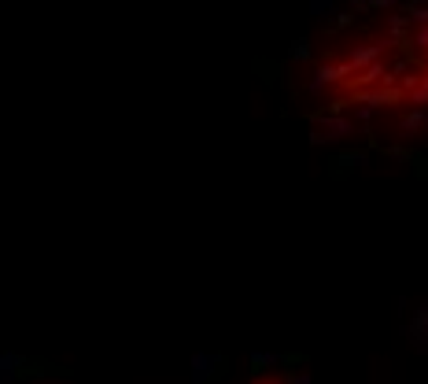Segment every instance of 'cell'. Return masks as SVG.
I'll use <instances>...</instances> for the list:
<instances>
[{"mask_svg": "<svg viewBox=\"0 0 428 384\" xmlns=\"http://www.w3.org/2000/svg\"><path fill=\"white\" fill-rule=\"evenodd\" d=\"M388 37L403 45V37H406V15H392V19H388Z\"/></svg>", "mask_w": 428, "mask_h": 384, "instance_id": "7", "label": "cell"}, {"mask_svg": "<svg viewBox=\"0 0 428 384\" xmlns=\"http://www.w3.org/2000/svg\"><path fill=\"white\" fill-rule=\"evenodd\" d=\"M369 8H392V4H403V0H366Z\"/></svg>", "mask_w": 428, "mask_h": 384, "instance_id": "13", "label": "cell"}, {"mask_svg": "<svg viewBox=\"0 0 428 384\" xmlns=\"http://www.w3.org/2000/svg\"><path fill=\"white\" fill-rule=\"evenodd\" d=\"M428 122V111L425 108H410L406 115H399V137H413L418 130H425Z\"/></svg>", "mask_w": 428, "mask_h": 384, "instance_id": "4", "label": "cell"}, {"mask_svg": "<svg viewBox=\"0 0 428 384\" xmlns=\"http://www.w3.org/2000/svg\"><path fill=\"white\" fill-rule=\"evenodd\" d=\"M355 78V71L347 67V59H321L318 67H314V78L307 82V89L310 93H325L329 85H336V82H351Z\"/></svg>", "mask_w": 428, "mask_h": 384, "instance_id": "1", "label": "cell"}, {"mask_svg": "<svg viewBox=\"0 0 428 384\" xmlns=\"http://www.w3.org/2000/svg\"><path fill=\"white\" fill-rule=\"evenodd\" d=\"M288 384H310V374H295Z\"/></svg>", "mask_w": 428, "mask_h": 384, "instance_id": "14", "label": "cell"}, {"mask_svg": "<svg viewBox=\"0 0 428 384\" xmlns=\"http://www.w3.org/2000/svg\"><path fill=\"white\" fill-rule=\"evenodd\" d=\"M310 11H314V15H325V11H332V4L329 0H310Z\"/></svg>", "mask_w": 428, "mask_h": 384, "instance_id": "11", "label": "cell"}, {"mask_svg": "<svg viewBox=\"0 0 428 384\" xmlns=\"http://www.w3.org/2000/svg\"><path fill=\"white\" fill-rule=\"evenodd\" d=\"M22 358L19 355H0V384H15Z\"/></svg>", "mask_w": 428, "mask_h": 384, "instance_id": "5", "label": "cell"}, {"mask_svg": "<svg viewBox=\"0 0 428 384\" xmlns=\"http://www.w3.org/2000/svg\"><path fill=\"white\" fill-rule=\"evenodd\" d=\"M277 362H281L277 355H263V351L251 355V369H266V366H277Z\"/></svg>", "mask_w": 428, "mask_h": 384, "instance_id": "8", "label": "cell"}, {"mask_svg": "<svg viewBox=\"0 0 428 384\" xmlns=\"http://www.w3.org/2000/svg\"><path fill=\"white\" fill-rule=\"evenodd\" d=\"M373 115H377V108H369V104H355L351 108V119H358V122H369Z\"/></svg>", "mask_w": 428, "mask_h": 384, "instance_id": "9", "label": "cell"}, {"mask_svg": "<svg viewBox=\"0 0 428 384\" xmlns=\"http://www.w3.org/2000/svg\"><path fill=\"white\" fill-rule=\"evenodd\" d=\"M255 384H288V381H281V377H263V381H255Z\"/></svg>", "mask_w": 428, "mask_h": 384, "instance_id": "15", "label": "cell"}, {"mask_svg": "<svg viewBox=\"0 0 428 384\" xmlns=\"http://www.w3.org/2000/svg\"><path fill=\"white\" fill-rule=\"evenodd\" d=\"M318 130L310 133V145H325V140H347L355 133V119L351 115H318Z\"/></svg>", "mask_w": 428, "mask_h": 384, "instance_id": "3", "label": "cell"}, {"mask_svg": "<svg viewBox=\"0 0 428 384\" xmlns=\"http://www.w3.org/2000/svg\"><path fill=\"white\" fill-rule=\"evenodd\" d=\"M211 362H214L211 355H196V358H192V381L203 384L207 377H211Z\"/></svg>", "mask_w": 428, "mask_h": 384, "instance_id": "6", "label": "cell"}, {"mask_svg": "<svg viewBox=\"0 0 428 384\" xmlns=\"http://www.w3.org/2000/svg\"><path fill=\"white\" fill-rule=\"evenodd\" d=\"M307 56H310L307 41H295V48H292V59H307Z\"/></svg>", "mask_w": 428, "mask_h": 384, "instance_id": "12", "label": "cell"}, {"mask_svg": "<svg viewBox=\"0 0 428 384\" xmlns=\"http://www.w3.org/2000/svg\"><path fill=\"white\" fill-rule=\"evenodd\" d=\"M413 45H418V52L428 56V22H425V27H418V34H413Z\"/></svg>", "mask_w": 428, "mask_h": 384, "instance_id": "10", "label": "cell"}, {"mask_svg": "<svg viewBox=\"0 0 428 384\" xmlns=\"http://www.w3.org/2000/svg\"><path fill=\"white\" fill-rule=\"evenodd\" d=\"M395 45L399 41H392V37H384V41H362V45H355L351 52H347V67H351L355 74L366 71V67H373V63H381Z\"/></svg>", "mask_w": 428, "mask_h": 384, "instance_id": "2", "label": "cell"}]
</instances>
